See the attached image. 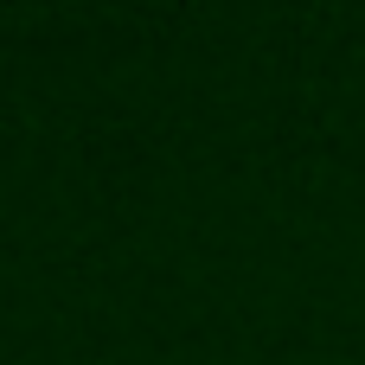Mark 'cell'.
I'll list each match as a JSON object with an SVG mask.
<instances>
[]
</instances>
